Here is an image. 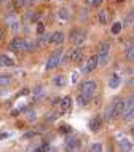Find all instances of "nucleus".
Segmentation results:
<instances>
[{"label": "nucleus", "instance_id": "f257e3e1", "mask_svg": "<svg viewBox=\"0 0 134 152\" xmlns=\"http://www.w3.org/2000/svg\"><path fill=\"white\" fill-rule=\"evenodd\" d=\"M123 107H125V99L123 98H115V99L105 107L104 118L107 122H110V120H113V118L120 117L121 114H123Z\"/></svg>", "mask_w": 134, "mask_h": 152}, {"label": "nucleus", "instance_id": "f03ea898", "mask_svg": "<svg viewBox=\"0 0 134 152\" xmlns=\"http://www.w3.org/2000/svg\"><path fill=\"white\" fill-rule=\"evenodd\" d=\"M83 56V50L80 47H75L72 50H67L64 58L61 59V64H69V63H80Z\"/></svg>", "mask_w": 134, "mask_h": 152}, {"label": "nucleus", "instance_id": "7ed1b4c3", "mask_svg": "<svg viewBox=\"0 0 134 152\" xmlns=\"http://www.w3.org/2000/svg\"><path fill=\"white\" fill-rule=\"evenodd\" d=\"M62 55H64V50H61V48H58V50L53 51L50 55V58H48V61H46L45 71H51V69L58 67V66L61 64V59H62Z\"/></svg>", "mask_w": 134, "mask_h": 152}, {"label": "nucleus", "instance_id": "20e7f679", "mask_svg": "<svg viewBox=\"0 0 134 152\" xmlns=\"http://www.w3.org/2000/svg\"><path fill=\"white\" fill-rule=\"evenodd\" d=\"M80 93H85V94H89V96H94V93H96V90H97V83L94 80H85L80 83Z\"/></svg>", "mask_w": 134, "mask_h": 152}, {"label": "nucleus", "instance_id": "39448f33", "mask_svg": "<svg viewBox=\"0 0 134 152\" xmlns=\"http://www.w3.org/2000/svg\"><path fill=\"white\" fill-rule=\"evenodd\" d=\"M8 48H10L11 51H14V53L26 51V40L21 39V37H16V39H13V40L10 42V45H8Z\"/></svg>", "mask_w": 134, "mask_h": 152}, {"label": "nucleus", "instance_id": "423d86ee", "mask_svg": "<svg viewBox=\"0 0 134 152\" xmlns=\"http://www.w3.org/2000/svg\"><path fill=\"white\" fill-rule=\"evenodd\" d=\"M97 55H93V56H89V59L86 61V64L82 67V71L85 74H89V72H93V71H96V67H97Z\"/></svg>", "mask_w": 134, "mask_h": 152}, {"label": "nucleus", "instance_id": "0eeeda50", "mask_svg": "<svg viewBox=\"0 0 134 152\" xmlns=\"http://www.w3.org/2000/svg\"><path fill=\"white\" fill-rule=\"evenodd\" d=\"M70 42L77 45V47H80L83 42H85V32L83 31H78V29H75V31H72L70 32Z\"/></svg>", "mask_w": 134, "mask_h": 152}, {"label": "nucleus", "instance_id": "6e6552de", "mask_svg": "<svg viewBox=\"0 0 134 152\" xmlns=\"http://www.w3.org/2000/svg\"><path fill=\"white\" fill-rule=\"evenodd\" d=\"M64 40H66V35H64V32H61V31L53 32L51 37H50V43H54V45H61Z\"/></svg>", "mask_w": 134, "mask_h": 152}, {"label": "nucleus", "instance_id": "1a4fd4ad", "mask_svg": "<svg viewBox=\"0 0 134 152\" xmlns=\"http://www.w3.org/2000/svg\"><path fill=\"white\" fill-rule=\"evenodd\" d=\"M93 96H89V94H85V93H78L77 94V102H78L82 107H86V106L91 102Z\"/></svg>", "mask_w": 134, "mask_h": 152}, {"label": "nucleus", "instance_id": "9d476101", "mask_svg": "<svg viewBox=\"0 0 134 152\" xmlns=\"http://www.w3.org/2000/svg\"><path fill=\"white\" fill-rule=\"evenodd\" d=\"M59 106H61V109H62V112H69V110H72V98L70 96L61 98Z\"/></svg>", "mask_w": 134, "mask_h": 152}, {"label": "nucleus", "instance_id": "9b49d317", "mask_svg": "<svg viewBox=\"0 0 134 152\" xmlns=\"http://www.w3.org/2000/svg\"><path fill=\"white\" fill-rule=\"evenodd\" d=\"M121 85V77L118 75V74H113V75H110V79H109V88L115 90L118 88Z\"/></svg>", "mask_w": 134, "mask_h": 152}, {"label": "nucleus", "instance_id": "f8f14e48", "mask_svg": "<svg viewBox=\"0 0 134 152\" xmlns=\"http://www.w3.org/2000/svg\"><path fill=\"white\" fill-rule=\"evenodd\" d=\"M101 126H102V118L101 117H93L89 120V128H91V131H99Z\"/></svg>", "mask_w": 134, "mask_h": 152}, {"label": "nucleus", "instance_id": "ddd939ff", "mask_svg": "<svg viewBox=\"0 0 134 152\" xmlns=\"http://www.w3.org/2000/svg\"><path fill=\"white\" fill-rule=\"evenodd\" d=\"M97 55H110V42H101L97 47Z\"/></svg>", "mask_w": 134, "mask_h": 152}, {"label": "nucleus", "instance_id": "4468645a", "mask_svg": "<svg viewBox=\"0 0 134 152\" xmlns=\"http://www.w3.org/2000/svg\"><path fill=\"white\" fill-rule=\"evenodd\" d=\"M121 24H123V27H131V26H133V24H134V10L128 11Z\"/></svg>", "mask_w": 134, "mask_h": 152}, {"label": "nucleus", "instance_id": "2eb2a0df", "mask_svg": "<svg viewBox=\"0 0 134 152\" xmlns=\"http://www.w3.org/2000/svg\"><path fill=\"white\" fill-rule=\"evenodd\" d=\"M14 66V61L7 55H0V67H11Z\"/></svg>", "mask_w": 134, "mask_h": 152}, {"label": "nucleus", "instance_id": "dca6fc26", "mask_svg": "<svg viewBox=\"0 0 134 152\" xmlns=\"http://www.w3.org/2000/svg\"><path fill=\"white\" fill-rule=\"evenodd\" d=\"M97 21L102 24V26H105V24L109 23V11L107 10H101L99 13H97Z\"/></svg>", "mask_w": 134, "mask_h": 152}, {"label": "nucleus", "instance_id": "f3484780", "mask_svg": "<svg viewBox=\"0 0 134 152\" xmlns=\"http://www.w3.org/2000/svg\"><path fill=\"white\" fill-rule=\"evenodd\" d=\"M120 147H121V152H131L134 149L133 142L128 141V139H121V141H120Z\"/></svg>", "mask_w": 134, "mask_h": 152}, {"label": "nucleus", "instance_id": "a211bd4d", "mask_svg": "<svg viewBox=\"0 0 134 152\" xmlns=\"http://www.w3.org/2000/svg\"><path fill=\"white\" fill-rule=\"evenodd\" d=\"M134 107V93H131L129 96L125 99V107H123V112H126V110L133 109Z\"/></svg>", "mask_w": 134, "mask_h": 152}, {"label": "nucleus", "instance_id": "6ab92c4d", "mask_svg": "<svg viewBox=\"0 0 134 152\" xmlns=\"http://www.w3.org/2000/svg\"><path fill=\"white\" fill-rule=\"evenodd\" d=\"M51 82H53V85H56V87H64V85H66V77L64 75H54L51 79Z\"/></svg>", "mask_w": 134, "mask_h": 152}, {"label": "nucleus", "instance_id": "aec40b11", "mask_svg": "<svg viewBox=\"0 0 134 152\" xmlns=\"http://www.w3.org/2000/svg\"><path fill=\"white\" fill-rule=\"evenodd\" d=\"M125 56H126V59H128V61L134 63V42L126 48V53H125Z\"/></svg>", "mask_w": 134, "mask_h": 152}, {"label": "nucleus", "instance_id": "412c9836", "mask_svg": "<svg viewBox=\"0 0 134 152\" xmlns=\"http://www.w3.org/2000/svg\"><path fill=\"white\" fill-rule=\"evenodd\" d=\"M10 82H11L10 74H2V75H0V87H7Z\"/></svg>", "mask_w": 134, "mask_h": 152}, {"label": "nucleus", "instance_id": "4be33fe9", "mask_svg": "<svg viewBox=\"0 0 134 152\" xmlns=\"http://www.w3.org/2000/svg\"><path fill=\"white\" fill-rule=\"evenodd\" d=\"M75 146H77V141H75V139H72V138H67V141H66V149L72 152V151L75 149Z\"/></svg>", "mask_w": 134, "mask_h": 152}, {"label": "nucleus", "instance_id": "5701e85b", "mask_svg": "<svg viewBox=\"0 0 134 152\" xmlns=\"http://www.w3.org/2000/svg\"><path fill=\"white\" fill-rule=\"evenodd\" d=\"M32 94H34V96L38 99V98H42L43 94H45V90H43L42 87H35L34 90H32Z\"/></svg>", "mask_w": 134, "mask_h": 152}, {"label": "nucleus", "instance_id": "b1692460", "mask_svg": "<svg viewBox=\"0 0 134 152\" xmlns=\"http://www.w3.org/2000/svg\"><path fill=\"white\" fill-rule=\"evenodd\" d=\"M121 29H123V24H121V23H115V24H113V26H112V34H120V32H121Z\"/></svg>", "mask_w": 134, "mask_h": 152}, {"label": "nucleus", "instance_id": "393cba45", "mask_svg": "<svg viewBox=\"0 0 134 152\" xmlns=\"http://www.w3.org/2000/svg\"><path fill=\"white\" fill-rule=\"evenodd\" d=\"M58 16L61 19H69V10L67 8H61V10L58 11Z\"/></svg>", "mask_w": 134, "mask_h": 152}, {"label": "nucleus", "instance_id": "a878e982", "mask_svg": "<svg viewBox=\"0 0 134 152\" xmlns=\"http://www.w3.org/2000/svg\"><path fill=\"white\" fill-rule=\"evenodd\" d=\"M50 37H51V34H48V32L42 34V35H40V43H43V45L50 43Z\"/></svg>", "mask_w": 134, "mask_h": 152}, {"label": "nucleus", "instance_id": "bb28decb", "mask_svg": "<svg viewBox=\"0 0 134 152\" xmlns=\"http://www.w3.org/2000/svg\"><path fill=\"white\" fill-rule=\"evenodd\" d=\"M89 152H102V144H101V142L93 144L91 147H89Z\"/></svg>", "mask_w": 134, "mask_h": 152}, {"label": "nucleus", "instance_id": "cd10ccee", "mask_svg": "<svg viewBox=\"0 0 134 152\" xmlns=\"http://www.w3.org/2000/svg\"><path fill=\"white\" fill-rule=\"evenodd\" d=\"M26 7V0H14V8L16 10H19V8Z\"/></svg>", "mask_w": 134, "mask_h": 152}, {"label": "nucleus", "instance_id": "c85d7f7f", "mask_svg": "<svg viewBox=\"0 0 134 152\" xmlns=\"http://www.w3.org/2000/svg\"><path fill=\"white\" fill-rule=\"evenodd\" d=\"M88 5H93V7H101V3H102V0H86Z\"/></svg>", "mask_w": 134, "mask_h": 152}, {"label": "nucleus", "instance_id": "c756f323", "mask_svg": "<svg viewBox=\"0 0 134 152\" xmlns=\"http://www.w3.org/2000/svg\"><path fill=\"white\" fill-rule=\"evenodd\" d=\"M37 32H38V35H42L43 32H45V24L43 23H38L37 24Z\"/></svg>", "mask_w": 134, "mask_h": 152}, {"label": "nucleus", "instance_id": "7c9ffc66", "mask_svg": "<svg viewBox=\"0 0 134 152\" xmlns=\"http://www.w3.org/2000/svg\"><path fill=\"white\" fill-rule=\"evenodd\" d=\"M35 134H37V131H29V133L24 134V138H34Z\"/></svg>", "mask_w": 134, "mask_h": 152}, {"label": "nucleus", "instance_id": "2f4dec72", "mask_svg": "<svg viewBox=\"0 0 134 152\" xmlns=\"http://www.w3.org/2000/svg\"><path fill=\"white\" fill-rule=\"evenodd\" d=\"M61 131H62V133H69V131H70V126H69V125H62V130H61Z\"/></svg>", "mask_w": 134, "mask_h": 152}, {"label": "nucleus", "instance_id": "473e14b6", "mask_svg": "<svg viewBox=\"0 0 134 152\" xmlns=\"http://www.w3.org/2000/svg\"><path fill=\"white\" fill-rule=\"evenodd\" d=\"M59 102H61V98H54V99L51 101V104H53V106H58Z\"/></svg>", "mask_w": 134, "mask_h": 152}, {"label": "nucleus", "instance_id": "72a5a7b5", "mask_svg": "<svg viewBox=\"0 0 134 152\" xmlns=\"http://www.w3.org/2000/svg\"><path fill=\"white\" fill-rule=\"evenodd\" d=\"M27 115H29V120H35V112H34V110H32V112H29Z\"/></svg>", "mask_w": 134, "mask_h": 152}, {"label": "nucleus", "instance_id": "f704fd0d", "mask_svg": "<svg viewBox=\"0 0 134 152\" xmlns=\"http://www.w3.org/2000/svg\"><path fill=\"white\" fill-rule=\"evenodd\" d=\"M8 136V133H0V139H3V138H7Z\"/></svg>", "mask_w": 134, "mask_h": 152}, {"label": "nucleus", "instance_id": "c9c22d12", "mask_svg": "<svg viewBox=\"0 0 134 152\" xmlns=\"http://www.w3.org/2000/svg\"><path fill=\"white\" fill-rule=\"evenodd\" d=\"M131 134H133V136H134V125L131 126Z\"/></svg>", "mask_w": 134, "mask_h": 152}, {"label": "nucleus", "instance_id": "e433bc0d", "mask_svg": "<svg viewBox=\"0 0 134 152\" xmlns=\"http://www.w3.org/2000/svg\"><path fill=\"white\" fill-rule=\"evenodd\" d=\"M2 37H3V32H2V31H0V40H2Z\"/></svg>", "mask_w": 134, "mask_h": 152}, {"label": "nucleus", "instance_id": "4c0bfd02", "mask_svg": "<svg viewBox=\"0 0 134 152\" xmlns=\"http://www.w3.org/2000/svg\"><path fill=\"white\" fill-rule=\"evenodd\" d=\"M117 2H118V3H123V2H125V0H117Z\"/></svg>", "mask_w": 134, "mask_h": 152}, {"label": "nucleus", "instance_id": "58836bf2", "mask_svg": "<svg viewBox=\"0 0 134 152\" xmlns=\"http://www.w3.org/2000/svg\"><path fill=\"white\" fill-rule=\"evenodd\" d=\"M0 3H3V0H0Z\"/></svg>", "mask_w": 134, "mask_h": 152}, {"label": "nucleus", "instance_id": "ea45409f", "mask_svg": "<svg viewBox=\"0 0 134 152\" xmlns=\"http://www.w3.org/2000/svg\"><path fill=\"white\" fill-rule=\"evenodd\" d=\"M45 2H50V0H45Z\"/></svg>", "mask_w": 134, "mask_h": 152}, {"label": "nucleus", "instance_id": "a19ab883", "mask_svg": "<svg viewBox=\"0 0 134 152\" xmlns=\"http://www.w3.org/2000/svg\"><path fill=\"white\" fill-rule=\"evenodd\" d=\"M59 2H61V0H59Z\"/></svg>", "mask_w": 134, "mask_h": 152}]
</instances>
